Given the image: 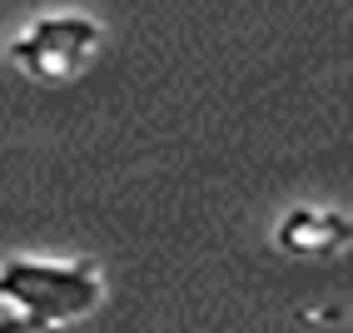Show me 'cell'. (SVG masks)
I'll return each instance as SVG.
<instances>
[{
  "mask_svg": "<svg viewBox=\"0 0 353 333\" xmlns=\"http://www.w3.org/2000/svg\"><path fill=\"white\" fill-rule=\"evenodd\" d=\"M105 26L85 10H45L6 40V60L40 85H65L100 50Z\"/></svg>",
  "mask_w": 353,
  "mask_h": 333,
  "instance_id": "obj_2",
  "label": "cell"
},
{
  "mask_svg": "<svg viewBox=\"0 0 353 333\" xmlns=\"http://www.w3.org/2000/svg\"><path fill=\"white\" fill-rule=\"evenodd\" d=\"M105 299V279L95 264L80 259H40V254H15L0 264V308L30 314L45 323L70 328Z\"/></svg>",
  "mask_w": 353,
  "mask_h": 333,
  "instance_id": "obj_1",
  "label": "cell"
},
{
  "mask_svg": "<svg viewBox=\"0 0 353 333\" xmlns=\"http://www.w3.org/2000/svg\"><path fill=\"white\" fill-rule=\"evenodd\" d=\"M0 333H65L60 323H45L30 314H15V308H0Z\"/></svg>",
  "mask_w": 353,
  "mask_h": 333,
  "instance_id": "obj_4",
  "label": "cell"
},
{
  "mask_svg": "<svg viewBox=\"0 0 353 333\" xmlns=\"http://www.w3.org/2000/svg\"><path fill=\"white\" fill-rule=\"evenodd\" d=\"M348 214L343 209H314V204H294L289 214H279L274 224V244L294 254V259H334L348 244Z\"/></svg>",
  "mask_w": 353,
  "mask_h": 333,
  "instance_id": "obj_3",
  "label": "cell"
}]
</instances>
